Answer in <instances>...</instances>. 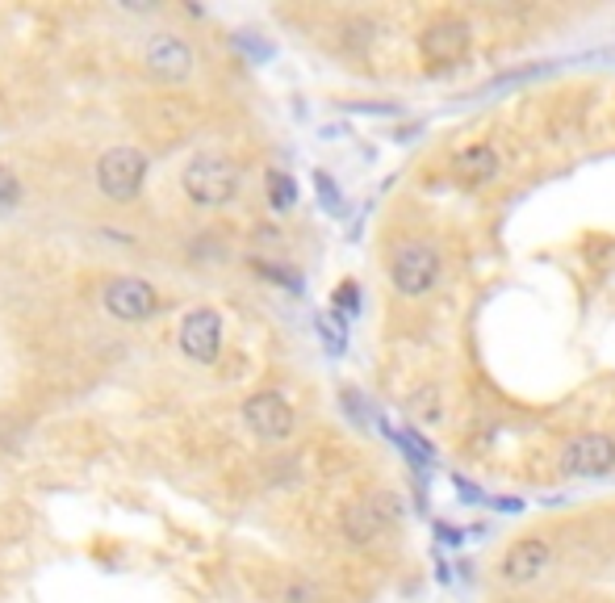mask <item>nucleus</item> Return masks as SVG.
Masks as SVG:
<instances>
[{
    "mask_svg": "<svg viewBox=\"0 0 615 603\" xmlns=\"http://www.w3.org/2000/svg\"><path fill=\"white\" fill-rule=\"evenodd\" d=\"M444 276V256L440 247L428 244V239H406V244L394 247L390 256V281L402 298H423L440 285Z\"/></svg>",
    "mask_w": 615,
    "mask_h": 603,
    "instance_id": "f257e3e1",
    "label": "nucleus"
},
{
    "mask_svg": "<svg viewBox=\"0 0 615 603\" xmlns=\"http://www.w3.org/2000/svg\"><path fill=\"white\" fill-rule=\"evenodd\" d=\"M22 201V181L9 164H0V210H13Z\"/></svg>",
    "mask_w": 615,
    "mask_h": 603,
    "instance_id": "2eb2a0df",
    "label": "nucleus"
},
{
    "mask_svg": "<svg viewBox=\"0 0 615 603\" xmlns=\"http://www.w3.org/2000/svg\"><path fill=\"white\" fill-rule=\"evenodd\" d=\"M181 189L188 193V201H197V206H206V210L226 206V201H235V193H239V168L231 164L226 156L201 151V156H193L185 164V172H181Z\"/></svg>",
    "mask_w": 615,
    "mask_h": 603,
    "instance_id": "f03ea898",
    "label": "nucleus"
},
{
    "mask_svg": "<svg viewBox=\"0 0 615 603\" xmlns=\"http://www.w3.org/2000/svg\"><path fill=\"white\" fill-rule=\"evenodd\" d=\"M549 566H553V545H549L544 537H524V541H515V545L503 553L499 575H503V582H511V587H528V582H536Z\"/></svg>",
    "mask_w": 615,
    "mask_h": 603,
    "instance_id": "1a4fd4ad",
    "label": "nucleus"
},
{
    "mask_svg": "<svg viewBox=\"0 0 615 603\" xmlns=\"http://www.w3.org/2000/svg\"><path fill=\"white\" fill-rule=\"evenodd\" d=\"M319 189H322V197H327V206H335V201H340V197H335V185H331L327 176H319Z\"/></svg>",
    "mask_w": 615,
    "mask_h": 603,
    "instance_id": "6ab92c4d",
    "label": "nucleus"
},
{
    "mask_svg": "<svg viewBox=\"0 0 615 603\" xmlns=\"http://www.w3.org/2000/svg\"><path fill=\"white\" fill-rule=\"evenodd\" d=\"M356 298H360V290H356V285H340V290H335V302H340V306H348V310H356Z\"/></svg>",
    "mask_w": 615,
    "mask_h": 603,
    "instance_id": "a211bd4d",
    "label": "nucleus"
},
{
    "mask_svg": "<svg viewBox=\"0 0 615 603\" xmlns=\"http://www.w3.org/2000/svg\"><path fill=\"white\" fill-rule=\"evenodd\" d=\"M147 181V156L138 147H109L97 160V185L109 201H134Z\"/></svg>",
    "mask_w": 615,
    "mask_h": 603,
    "instance_id": "20e7f679",
    "label": "nucleus"
},
{
    "mask_svg": "<svg viewBox=\"0 0 615 603\" xmlns=\"http://www.w3.org/2000/svg\"><path fill=\"white\" fill-rule=\"evenodd\" d=\"M456 176H460V185H469V189H478V185H490L494 176H499V151L490 147V143H473V147H465L460 156H456Z\"/></svg>",
    "mask_w": 615,
    "mask_h": 603,
    "instance_id": "f8f14e48",
    "label": "nucleus"
},
{
    "mask_svg": "<svg viewBox=\"0 0 615 603\" xmlns=\"http://www.w3.org/2000/svg\"><path fill=\"white\" fill-rule=\"evenodd\" d=\"M315 600H319V591L306 587V582H294V587L285 591V603H315Z\"/></svg>",
    "mask_w": 615,
    "mask_h": 603,
    "instance_id": "f3484780",
    "label": "nucleus"
},
{
    "mask_svg": "<svg viewBox=\"0 0 615 603\" xmlns=\"http://www.w3.org/2000/svg\"><path fill=\"white\" fill-rule=\"evenodd\" d=\"M398 520H402V503L394 499V494L356 499V503L344 507V516H340L344 537H348L352 545H373V541H381V537H385V532H390Z\"/></svg>",
    "mask_w": 615,
    "mask_h": 603,
    "instance_id": "7ed1b4c3",
    "label": "nucleus"
},
{
    "mask_svg": "<svg viewBox=\"0 0 615 603\" xmlns=\"http://www.w3.org/2000/svg\"><path fill=\"white\" fill-rule=\"evenodd\" d=\"M101 302L113 319L122 323H143L160 310V294L143 281V276H113L106 290H101Z\"/></svg>",
    "mask_w": 615,
    "mask_h": 603,
    "instance_id": "423d86ee",
    "label": "nucleus"
},
{
    "mask_svg": "<svg viewBox=\"0 0 615 603\" xmlns=\"http://www.w3.org/2000/svg\"><path fill=\"white\" fill-rule=\"evenodd\" d=\"M181 353L197 365H214L222 353V319L214 310H193L181 323Z\"/></svg>",
    "mask_w": 615,
    "mask_h": 603,
    "instance_id": "9d476101",
    "label": "nucleus"
},
{
    "mask_svg": "<svg viewBox=\"0 0 615 603\" xmlns=\"http://www.w3.org/2000/svg\"><path fill=\"white\" fill-rule=\"evenodd\" d=\"M265 189H268V206H272V210H294L297 185H294V176H290V172H268Z\"/></svg>",
    "mask_w": 615,
    "mask_h": 603,
    "instance_id": "ddd939ff",
    "label": "nucleus"
},
{
    "mask_svg": "<svg viewBox=\"0 0 615 603\" xmlns=\"http://www.w3.org/2000/svg\"><path fill=\"white\" fill-rule=\"evenodd\" d=\"M256 269H260L265 276H272V281H281V285H290V290H297V285H302L294 273H285V264H256Z\"/></svg>",
    "mask_w": 615,
    "mask_h": 603,
    "instance_id": "dca6fc26",
    "label": "nucleus"
},
{
    "mask_svg": "<svg viewBox=\"0 0 615 603\" xmlns=\"http://www.w3.org/2000/svg\"><path fill=\"white\" fill-rule=\"evenodd\" d=\"M410 415H419L423 423H435V419L444 415V407H440V390H435V385L415 390V394H410Z\"/></svg>",
    "mask_w": 615,
    "mask_h": 603,
    "instance_id": "4468645a",
    "label": "nucleus"
},
{
    "mask_svg": "<svg viewBox=\"0 0 615 603\" xmlns=\"http://www.w3.org/2000/svg\"><path fill=\"white\" fill-rule=\"evenodd\" d=\"M615 469V440L603 432H587V436L569 440L562 448V473L569 478H603Z\"/></svg>",
    "mask_w": 615,
    "mask_h": 603,
    "instance_id": "6e6552de",
    "label": "nucleus"
},
{
    "mask_svg": "<svg viewBox=\"0 0 615 603\" xmlns=\"http://www.w3.org/2000/svg\"><path fill=\"white\" fill-rule=\"evenodd\" d=\"M469 47H473V29H469V22H460V17H435L419 34V56H423V63H428L431 72L456 67L460 59L469 56Z\"/></svg>",
    "mask_w": 615,
    "mask_h": 603,
    "instance_id": "39448f33",
    "label": "nucleus"
},
{
    "mask_svg": "<svg viewBox=\"0 0 615 603\" xmlns=\"http://www.w3.org/2000/svg\"><path fill=\"white\" fill-rule=\"evenodd\" d=\"M143 59H147V72L160 76V81H185L193 72V51L176 34H151L147 47H143Z\"/></svg>",
    "mask_w": 615,
    "mask_h": 603,
    "instance_id": "9b49d317",
    "label": "nucleus"
},
{
    "mask_svg": "<svg viewBox=\"0 0 615 603\" xmlns=\"http://www.w3.org/2000/svg\"><path fill=\"white\" fill-rule=\"evenodd\" d=\"M243 423L260 440H290L294 436V407L276 390H260L243 403Z\"/></svg>",
    "mask_w": 615,
    "mask_h": 603,
    "instance_id": "0eeeda50",
    "label": "nucleus"
}]
</instances>
